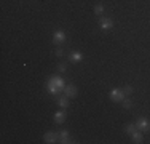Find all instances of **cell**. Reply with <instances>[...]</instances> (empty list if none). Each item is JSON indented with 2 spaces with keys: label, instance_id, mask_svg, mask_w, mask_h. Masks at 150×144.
Segmentation results:
<instances>
[{
  "label": "cell",
  "instance_id": "6da1fadb",
  "mask_svg": "<svg viewBox=\"0 0 150 144\" xmlns=\"http://www.w3.org/2000/svg\"><path fill=\"white\" fill-rule=\"evenodd\" d=\"M46 83H50V85H53L58 91H64V88H66V82L62 80V77H59V75H53L51 78H50Z\"/></svg>",
  "mask_w": 150,
  "mask_h": 144
},
{
  "label": "cell",
  "instance_id": "7a4b0ae2",
  "mask_svg": "<svg viewBox=\"0 0 150 144\" xmlns=\"http://www.w3.org/2000/svg\"><path fill=\"white\" fill-rule=\"evenodd\" d=\"M110 99L115 101V103H121V101L125 99V91L120 88H113L110 90Z\"/></svg>",
  "mask_w": 150,
  "mask_h": 144
},
{
  "label": "cell",
  "instance_id": "3957f363",
  "mask_svg": "<svg viewBox=\"0 0 150 144\" xmlns=\"http://www.w3.org/2000/svg\"><path fill=\"white\" fill-rule=\"evenodd\" d=\"M99 27H101L102 31H110V29L113 27V21H112V18H105V16H102V18H101V21H99Z\"/></svg>",
  "mask_w": 150,
  "mask_h": 144
},
{
  "label": "cell",
  "instance_id": "277c9868",
  "mask_svg": "<svg viewBox=\"0 0 150 144\" xmlns=\"http://www.w3.org/2000/svg\"><path fill=\"white\" fill-rule=\"evenodd\" d=\"M136 128L141 130V131H149L150 130V122L147 120V118L141 117V118H137V122H136Z\"/></svg>",
  "mask_w": 150,
  "mask_h": 144
},
{
  "label": "cell",
  "instance_id": "5b68a950",
  "mask_svg": "<svg viewBox=\"0 0 150 144\" xmlns=\"http://www.w3.org/2000/svg\"><path fill=\"white\" fill-rule=\"evenodd\" d=\"M43 139H45V143L53 144V143L59 141V135H58V133H53V131H46L45 136H43Z\"/></svg>",
  "mask_w": 150,
  "mask_h": 144
},
{
  "label": "cell",
  "instance_id": "8992f818",
  "mask_svg": "<svg viewBox=\"0 0 150 144\" xmlns=\"http://www.w3.org/2000/svg\"><path fill=\"white\" fill-rule=\"evenodd\" d=\"M77 86L75 85H66V88H64V95L67 96V98H75L77 96Z\"/></svg>",
  "mask_w": 150,
  "mask_h": 144
},
{
  "label": "cell",
  "instance_id": "52a82bcc",
  "mask_svg": "<svg viewBox=\"0 0 150 144\" xmlns=\"http://www.w3.org/2000/svg\"><path fill=\"white\" fill-rule=\"evenodd\" d=\"M64 40H66V32L64 31H56L54 34H53V42L54 43H62Z\"/></svg>",
  "mask_w": 150,
  "mask_h": 144
},
{
  "label": "cell",
  "instance_id": "ba28073f",
  "mask_svg": "<svg viewBox=\"0 0 150 144\" xmlns=\"http://www.w3.org/2000/svg\"><path fill=\"white\" fill-rule=\"evenodd\" d=\"M64 120H66V112L64 110H58L54 114V122L56 123H64Z\"/></svg>",
  "mask_w": 150,
  "mask_h": 144
},
{
  "label": "cell",
  "instance_id": "9c48e42d",
  "mask_svg": "<svg viewBox=\"0 0 150 144\" xmlns=\"http://www.w3.org/2000/svg\"><path fill=\"white\" fill-rule=\"evenodd\" d=\"M131 138H133L134 143H142V139H144V136H142L141 130H136V131L131 133Z\"/></svg>",
  "mask_w": 150,
  "mask_h": 144
},
{
  "label": "cell",
  "instance_id": "30bf717a",
  "mask_svg": "<svg viewBox=\"0 0 150 144\" xmlns=\"http://www.w3.org/2000/svg\"><path fill=\"white\" fill-rule=\"evenodd\" d=\"M59 143H62V144L72 143V141H70V138H69V133H67V131H61L59 133Z\"/></svg>",
  "mask_w": 150,
  "mask_h": 144
},
{
  "label": "cell",
  "instance_id": "8fae6325",
  "mask_svg": "<svg viewBox=\"0 0 150 144\" xmlns=\"http://www.w3.org/2000/svg\"><path fill=\"white\" fill-rule=\"evenodd\" d=\"M58 106L61 109H66L67 106H69V101H67V96H59L58 98Z\"/></svg>",
  "mask_w": 150,
  "mask_h": 144
},
{
  "label": "cell",
  "instance_id": "7c38bea8",
  "mask_svg": "<svg viewBox=\"0 0 150 144\" xmlns=\"http://www.w3.org/2000/svg\"><path fill=\"white\" fill-rule=\"evenodd\" d=\"M81 58H83V56H81L80 51H72V53H70V56H69V59L74 61V63H78V61H81Z\"/></svg>",
  "mask_w": 150,
  "mask_h": 144
},
{
  "label": "cell",
  "instance_id": "4fadbf2b",
  "mask_svg": "<svg viewBox=\"0 0 150 144\" xmlns=\"http://www.w3.org/2000/svg\"><path fill=\"white\" fill-rule=\"evenodd\" d=\"M94 13L98 14V16H102V13H104V5H101V3L94 5Z\"/></svg>",
  "mask_w": 150,
  "mask_h": 144
},
{
  "label": "cell",
  "instance_id": "5bb4252c",
  "mask_svg": "<svg viewBox=\"0 0 150 144\" xmlns=\"http://www.w3.org/2000/svg\"><path fill=\"white\" fill-rule=\"evenodd\" d=\"M136 130H137V128H136V123H128L126 127H125V133H129V135H131L133 131H136Z\"/></svg>",
  "mask_w": 150,
  "mask_h": 144
},
{
  "label": "cell",
  "instance_id": "9a60e30c",
  "mask_svg": "<svg viewBox=\"0 0 150 144\" xmlns=\"http://www.w3.org/2000/svg\"><path fill=\"white\" fill-rule=\"evenodd\" d=\"M121 103H123V107H125V109H131V106H133L131 99H123Z\"/></svg>",
  "mask_w": 150,
  "mask_h": 144
},
{
  "label": "cell",
  "instance_id": "2e32d148",
  "mask_svg": "<svg viewBox=\"0 0 150 144\" xmlns=\"http://www.w3.org/2000/svg\"><path fill=\"white\" fill-rule=\"evenodd\" d=\"M123 91H125V95H131V93H133V86L131 85H126L123 88Z\"/></svg>",
  "mask_w": 150,
  "mask_h": 144
},
{
  "label": "cell",
  "instance_id": "e0dca14e",
  "mask_svg": "<svg viewBox=\"0 0 150 144\" xmlns=\"http://www.w3.org/2000/svg\"><path fill=\"white\" fill-rule=\"evenodd\" d=\"M66 69H67V66H66V64H62V63L58 64V71H59V72H66Z\"/></svg>",
  "mask_w": 150,
  "mask_h": 144
},
{
  "label": "cell",
  "instance_id": "ac0fdd59",
  "mask_svg": "<svg viewBox=\"0 0 150 144\" xmlns=\"http://www.w3.org/2000/svg\"><path fill=\"white\" fill-rule=\"evenodd\" d=\"M56 56L62 58V56H64V50H62V48H58V50H56Z\"/></svg>",
  "mask_w": 150,
  "mask_h": 144
}]
</instances>
